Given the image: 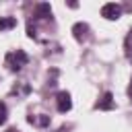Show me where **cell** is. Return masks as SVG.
Here are the masks:
<instances>
[{
    "label": "cell",
    "instance_id": "1",
    "mask_svg": "<svg viewBox=\"0 0 132 132\" xmlns=\"http://www.w3.org/2000/svg\"><path fill=\"white\" fill-rule=\"evenodd\" d=\"M4 62H6V66H8L12 72H19V70H23V66H27L29 56H27V52L16 50V52H8L6 58H4Z\"/></svg>",
    "mask_w": 132,
    "mask_h": 132
},
{
    "label": "cell",
    "instance_id": "2",
    "mask_svg": "<svg viewBox=\"0 0 132 132\" xmlns=\"http://www.w3.org/2000/svg\"><path fill=\"white\" fill-rule=\"evenodd\" d=\"M120 14H122V6L116 4V2H107V4L101 6V16H105V19H109V21L120 19Z\"/></svg>",
    "mask_w": 132,
    "mask_h": 132
},
{
    "label": "cell",
    "instance_id": "3",
    "mask_svg": "<svg viewBox=\"0 0 132 132\" xmlns=\"http://www.w3.org/2000/svg\"><path fill=\"white\" fill-rule=\"evenodd\" d=\"M56 105H58V111H60V113H66V111H70V107H72L70 93H66V91H60V93L56 95Z\"/></svg>",
    "mask_w": 132,
    "mask_h": 132
},
{
    "label": "cell",
    "instance_id": "4",
    "mask_svg": "<svg viewBox=\"0 0 132 132\" xmlns=\"http://www.w3.org/2000/svg\"><path fill=\"white\" fill-rule=\"evenodd\" d=\"M97 109H105V111H109V109H113L116 107V101H113V95L109 93V91H105L103 95H101V99L97 101V105H95Z\"/></svg>",
    "mask_w": 132,
    "mask_h": 132
},
{
    "label": "cell",
    "instance_id": "5",
    "mask_svg": "<svg viewBox=\"0 0 132 132\" xmlns=\"http://www.w3.org/2000/svg\"><path fill=\"white\" fill-rule=\"evenodd\" d=\"M50 14H52V6H50L47 2H41V4L35 6V14H33V19H35V21H41V19H47Z\"/></svg>",
    "mask_w": 132,
    "mask_h": 132
},
{
    "label": "cell",
    "instance_id": "6",
    "mask_svg": "<svg viewBox=\"0 0 132 132\" xmlns=\"http://www.w3.org/2000/svg\"><path fill=\"white\" fill-rule=\"evenodd\" d=\"M27 122H29V124H35V126H39V128H45V126H50V116H45V113L29 116V118H27Z\"/></svg>",
    "mask_w": 132,
    "mask_h": 132
},
{
    "label": "cell",
    "instance_id": "7",
    "mask_svg": "<svg viewBox=\"0 0 132 132\" xmlns=\"http://www.w3.org/2000/svg\"><path fill=\"white\" fill-rule=\"evenodd\" d=\"M72 31H74V37H76L78 41H82V39H87V33H89V25H87V23H76V25L72 27Z\"/></svg>",
    "mask_w": 132,
    "mask_h": 132
},
{
    "label": "cell",
    "instance_id": "8",
    "mask_svg": "<svg viewBox=\"0 0 132 132\" xmlns=\"http://www.w3.org/2000/svg\"><path fill=\"white\" fill-rule=\"evenodd\" d=\"M16 27V19L14 16H0V31H8Z\"/></svg>",
    "mask_w": 132,
    "mask_h": 132
},
{
    "label": "cell",
    "instance_id": "9",
    "mask_svg": "<svg viewBox=\"0 0 132 132\" xmlns=\"http://www.w3.org/2000/svg\"><path fill=\"white\" fill-rule=\"evenodd\" d=\"M29 93H31V87L27 82H16V87L12 89V95H16V97H25Z\"/></svg>",
    "mask_w": 132,
    "mask_h": 132
},
{
    "label": "cell",
    "instance_id": "10",
    "mask_svg": "<svg viewBox=\"0 0 132 132\" xmlns=\"http://www.w3.org/2000/svg\"><path fill=\"white\" fill-rule=\"evenodd\" d=\"M6 118H8V109H6V103H4V101H0V126L6 122Z\"/></svg>",
    "mask_w": 132,
    "mask_h": 132
},
{
    "label": "cell",
    "instance_id": "11",
    "mask_svg": "<svg viewBox=\"0 0 132 132\" xmlns=\"http://www.w3.org/2000/svg\"><path fill=\"white\" fill-rule=\"evenodd\" d=\"M128 95H130V101H132V80H130V87H128Z\"/></svg>",
    "mask_w": 132,
    "mask_h": 132
},
{
    "label": "cell",
    "instance_id": "12",
    "mask_svg": "<svg viewBox=\"0 0 132 132\" xmlns=\"http://www.w3.org/2000/svg\"><path fill=\"white\" fill-rule=\"evenodd\" d=\"M132 43V31H130V35H128V45Z\"/></svg>",
    "mask_w": 132,
    "mask_h": 132
},
{
    "label": "cell",
    "instance_id": "13",
    "mask_svg": "<svg viewBox=\"0 0 132 132\" xmlns=\"http://www.w3.org/2000/svg\"><path fill=\"white\" fill-rule=\"evenodd\" d=\"M6 132H19V130H16V128H8Z\"/></svg>",
    "mask_w": 132,
    "mask_h": 132
}]
</instances>
